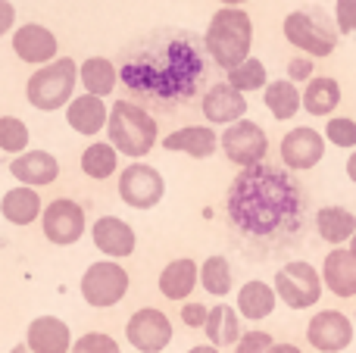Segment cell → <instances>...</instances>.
<instances>
[{
    "mask_svg": "<svg viewBox=\"0 0 356 353\" xmlns=\"http://www.w3.org/2000/svg\"><path fill=\"white\" fill-rule=\"evenodd\" d=\"M225 213L244 238L259 244H282L300 231L307 219V197L300 181L284 166L257 163L241 169L228 185Z\"/></svg>",
    "mask_w": 356,
    "mask_h": 353,
    "instance_id": "cell-1",
    "label": "cell"
},
{
    "mask_svg": "<svg viewBox=\"0 0 356 353\" xmlns=\"http://www.w3.org/2000/svg\"><path fill=\"white\" fill-rule=\"evenodd\" d=\"M207 75V47L191 31H154L125 50L119 81L156 104L191 100Z\"/></svg>",
    "mask_w": 356,
    "mask_h": 353,
    "instance_id": "cell-2",
    "label": "cell"
},
{
    "mask_svg": "<svg viewBox=\"0 0 356 353\" xmlns=\"http://www.w3.org/2000/svg\"><path fill=\"white\" fill-rule=\"evenodd\" d=\"M203 47H207L209 60L219 69H225V72L241 66L250 56V47H253L250 13L241 10V6H222V10H216L207 25V35H203Z\"/></svg>",
    "mask_w": 356,
    "mask_h": 353,
    "instance_id": "cell-3",
    "label": "cell"
},
{
    "mask_svg": "<svg viewBox=\"0 0 356 353\" xmlns=\"http://www.w3.org/2000/svg\"><path fill=\"white\" fill-rule=\"evenodd\" d=\"M106 138L116 147V154L141 160L154 150V144L160 141V129L156 119L144 110L135 100H116L110 106V122H106Z\"/></svg>",
    "mask_w": 356,
    "mask_h": 353,
    "instance_id": "cell-4",
    "label": "cell"
},
{
    "mask_svg": "<svg viewBox=\"0 0 356 353\" xmlns=\"http://www.w3.org/2000/svg\"><path fill=\"white\" fill-rule=\"evenodd\" d=\"M75 85H79V63L72 56H56L54 63L35 69L25 81V100L41 113L66 110L69 100L75 97Z\"/></svg>",
    "mask_w": 356,
    "mask_h": 353,
    "instance_id": "cell-5",
    "label": "cell"
},
{
    "mask_svg": "<svg viewBox=\"0 0 356 353\" xmlns=\"http://www.w3.org/2000/svg\"><path fill=\"white\" fill-rule=\"evenodd\" d=\"M282 31L284 41L300 50L303 56H309V60H322V56H332L338 50V28H332L325 19L309 10L288 13L282 22Z\"/></svg>",
    "mask_w": 356,
    "mask_h": 353,
    "instance_id": "cell-6",
    "label": "cell"
},
{
    "mask_svg": "<svg viewBox=\"0 0 356 353\" xmlns=\"http://www.w3.org/2000/svg\"><path fill=\"white\" fill-rule=\"evenodd\" d=\"M275 297L282 300L288 310H309L322 300V275L313 263L307 260H291L275 272Z\"/></svg>",
    "mask_w": 356,
    "mask_h": 353,
    "instance_id": "cell-7",
    "label": "cell"
},
{
    "mask_svg": "<svg viewBox=\"0 0 356 353\" xmlns=\"http://www.w3.org/2000/svg\"><path fill=\"white\" fill-rule=\"evenodd\" d=\"M131 288V279L116 260H100V263H91L85 269L79 281V291L85 297L88 306L94 310H106V306H116L119 300L129 294Z\"/></svg>",
    "mask_w": 356,
    "mask_h": 353,
    "instance_id": "cell-8",
    "label": "cell"
},
{
    "mask_svg": "<svg viewBox=\"0 0 356 353\" xmlns=\"http://www.w3.org/2000/svg\"><path fill=\"white\" fill-rule=\"evenodd\" d=\"M219 147L232 166L250 169V166H257V163H263L266 154H269V135H266L263 125H257L253 119H241V122L228 125L219 135Z\"/></svg>",
    "mask_w": 356,
    "mask_h": 353,
    "instance_id": "cell-9",
    "label": "cell"
},
{
    "mask_svg": "<svg viewBox=\"0 0 356 353\" xmlns=\"http://www.w3.org/2000/svg\"><path fill=\"white\" fill-rule=\"evenodd\" d=\"M41 231L50 244H56V247H72V244H79L81 235L88 231L85 206L72 197L50 200L41 213Z\"/></svg>",
    "mask_w": 356,
    "mask_h": 353,
    "instance_id": "cell-10",
    "label": "cell"
},
{
    "mask_svg": "<svg viewBox=\"0 0 356 353\" xmlns=\"http://www.w3.org/2000/svg\"><path fill=\"white\" fill-rule=\"evenodd\" d=\"M166 194V179L160 175V169L147 166V163H129L119 172V197L131 210H154Z\"/></svg>",
    "mask_w": 356,
    "mask_h": 353,
    "instance_id": "cell-11",
    "label": "cell"
},
{
    "mask_svg": "<svg viewBox=\"0 0 356 353\" xmlns=\"http://www.w3.org/2000/svg\"><path fill=\"white\" fill-rule=\"evenodd\" d=\"M172 335L175 329L169 316L156 306H141L138 313H131L129 325H125V341L138 353H163L172 344Z\"/></svg>",
    "mask_w": 356,
    "mask_h": 353,
    "instance_id": "cell-12",
    "label": "cell"
},
{
    "mask_svg": "<svg viewBox=\"0 0 356 353\" xmlns=\"http://www.w3.org/2000/svg\"><path fill=\"white\" fill-rule=\"evenodd\" d=\"M278 156H282V166L288 172H309L325 156V138H322V131L309 129V125L291 129L278 144Z\"/></svg>",
    "mask_w": 356,
    "mask_h": 353,
    "instance_id": "cell-13",
    "label": "cell"
},
{
    "mask_svg": "<svg viewBox=\"0 0 356 353\" xmlns=\"http://www.w3.org/2000/svg\"><path fill=\"white\" fill-rule=\"evenodd\" d=\"M309 347L319 353H341L353 344V322L341 310H319L307 325Z\"/></svg>",
    "mask_w": 356,
    "mask_h": 353,
    "instance_id": "cell-14",
    "label": "cell"
},
{
    "mask_svg": "<svg viewBox=\"0 0 356 353\" xmlns=\"http://www.w3.org/2000/svg\"><path fill=\"white\" fill-rule=\"evenodd\" d=\"M13 50H16V56L22 63L41 69V66H47V63L56 60L60 44H56V35L47 28V25L25 22L13 31Z\"/></svg>",
    "mask_w": 356,
    "mask_h": 353,
    "instance_id": "cell-15",
    "label": "cell"
},
{
    "mask_svg": "<svg viewBox=\"0 0 356 353\" xmlns=\"http://www.w3.org/2000/svg\"><path fill=\"white\" fill-rule=\"evenodd\" d=\"M200 110H203V119L213 125H234L247 116V97L241 91H234L228 81H216L203 91V100H200Z\"/></svg>",
    "mask_w": 356,
    "mask_h": 353,
    "instance_id": "cell-16",
    "label": "cell"
},
{
    "mask_svg": "<svg viewBox=\"0 0 356 353\" xmlns=\"http://www.w3.org/2000/svg\"><path fill=\"white\" fill-rule=\"evenodd\" d=\"M91 241L94 247L100 250L104 256L110 260H129L138 247V238H135V229H131L125 219L119 216H100L97 222L91 225Z\"/></svg>",
    "mask_w": 356,
    "mask_h": 353,
    "instance_id": "cell-17",
    "label": "cell"
},
{
    "mask_svg": "<svg viewBox=\"0 0 356 353\" xmlns=\"http://www.w3.org/2000/svg\"><path fill=\"white\" fill-rule=\"evenodd\" d=\"M10 175L25 188H44L54 185L60 179V163L50 150H25V154L13 156L10 163Z\"/></svg>",
    "mask_w": 356,
    "mask_h": 353,
    "instance_id": "cell-18",
    "label": "cell"
},
{
    "mask_svg": "<svg viewBox=\"0 0 356 353\" xmlns=\"http://www.w3.org/2000/svg\"><path fill=\"white\" fill-rule=\"evenodd\" d=\"M22 344L31 353H69L72 350V331L56 316H38L25 329Z\"/></svg>",
    "mask_w": 356,
    "mask_h": 353,
    "instance_id": "cell-19",
    "label": "cell"
},
{
    "mask_svg": "<svg viewBox=\"0 0 356 353\" xmlns=\"http://www.w3.org/2000/svg\"><path fill=\"white\" fill-rule=\"evenodd\" d=\"M163 150L169 154H188L194 160H209L219 150V135L213 125H184L163 138Z\"/></svg>",
    "mask_w": 356,
    "mask_h": 353,
    "instance_id": "cell-20",
    "label": "cell"
},
{
    "mask_svg": "<svg viewBox=\"0 0 356 353\" xmlns=\"http://www.w3.org/2000/svg\"><path fill=\"white\" fill-rule=\"evenodd\" d=\"M319 275H322V285H325L334 297H344V300L356 297V256L347 247L328 250Z\"/></svg>",
    "mask_w": 356,
    "mask_h": 353,
    "instance_id": "cell-21",
    "label": "cell"
},
{
    "mask_svg": "<svg viewBox=\"0 0 356 353\" xmlns=\"http://www.w3.org/2000/svg\"><path fill=\"white\" fill-rule=\"evenodd\" d=\"M66 122H69V129L79 131V135L94 138L106 129V122H110V106L104 104V97L79 94V97H72L66 106Z\"/></svg>",
    "mask_w": 356,
    "mask_h": 353,
    "instance_id": "cell-22",
    "label": "cell"
},
{
    "mask_svg": "<svg viewBox=\"0 0 356 353\" xmlns=\"http://www.w3.org/2000/svg\"><path fill=\"white\" fill-rule=\"evenodd\" d=\"M200 285V266H197L191 256H181V260L166 263V269L156 279V288L166 300H188L194 294V288Z\"/></svg>",
    "mask_w": 356,
    "mask_h": 353,
    "instance_id": "cell-23",
    "label": "cell"
},
{
    "mask_svg": "<svg viewBox=\"0 0 356 353\" xmlns=\"http://www.w3.org/2000/svg\"><path fill=\"white\" fill-rule=\"evenodd\" d=\"M41 213H44V200L35 188L16 185L0 197V216L10 225H31L35 219H41Z\"/></svg>",
    "mask_w": 356,
    "mask_h": 353,
    "instance_id": "cell-24",
    "label": "cell"
},
{
    "mask_svg": "<svg viewBox=\"0 0 356 353\" xmlns=\"http://www.w3.org/2000/svg\"><path fill=\"white\" fill-rule=\"evenodd\" d=\"M275 304H278L275 288L259 279H250L238 288V306L234 310H238V316L250 319V322H263V319H269L275 313Z\"/></svg>",
    "mask_w": 356,
    "mask_h": 353,
    "instance_id": "cell-25",
    "label": "cell"
},
{
    "mask_svg": "<svg viewBox=\"0 0 356 353\" xmlns=\"http://www.w3.org/2000/svg\"><path fill=\"white\" fill-rule=\"evenodd\" d=\"M203 335H207V344L213 347H234L244 335L241 329V316L234 306L228 304H216L209 306V316H207V325H203Z\"/></svg>",
    "mask_w": 356,
    "mask_h": 353,
    "instance_id": "cell-26",
    "label": "cell"
},
{
    "mask_svg": "<svg viewBox=\"0 0 356 353\" xmlns=\"http://www.w3.org/2000/svg\"><path fill=\"white\" fill-rule=\"evenodd\" d=\"M316 235L332 247H341L356 235V216L347 206H322L316 213Z\"/></svg>",
    "mask_w": 356,
    "mask_h": 353,
    "instance_id": "cell-27",
    "label": "cell"
},
{
    "mask_svg": "<svg viewBox=\"0 0 356 353\" xmlns=\"http://www.w3.org/2000/svg\"><path fill=\"white\" fill-rule=\"evenodd\" d=\"M79 81L85 85V94L94 97H110L119 85V66L106 56H88L79 66Z\"/></svg>",
    "mask_w": 356,
    "mask_h": 353,
    "instance_id": "cell-28",
    "label": "cell"
},
{
    "mask_svg": "<svg viewBox=\"0 0 356 353\" xmlns=\"http://www.w3.org/2000/svg\"><path fill=\"white\" fill-rule=\"evenodd\" d=\"M300 97H303V110H307L309 116L332 119V113L338 110V104H341V85L334 79H328V75H313Z\"/></svg>",
    "mask_w": 356,
    "mask_h": 353,
    "instance_id": "cell-29",
    "label": "cell"
},
{
    "mask_svg": "<svg viewBox=\"0 0 356 353\" xmlns=\"http://www.w3.org/2000/svg\"><path fill=\"white\" fill-rule=\"evenodd\" d=\"M263 100H266V110L278 119V122H288L300 113L303 106V97H300V88L288 79H278V81H269L263 91Z\"/></svg>",
    "mask_w": 356,
    "mask_h": 353,
    "instance_id": "cell-30",
    "label": "cell"
},
{
    "mask_svg": "<svg viewBox=\"0 0 356 353\" xmlns=\"http://www.w3.org/2000/svg\"><path fill=\"white\" fill-rule=\"evenodd\" d=\"M81 172L88 175V179H110V175H116L119 169V154L116 147H113L110 141H91L85 150H81V160H79Z\"/></svg>",
    "mask_w": 356,
    "mask_h": 353,
    "instance_id": "cell-31",
    "label": "cell"
},
{
    "mask_svg": "<svg viewBox=\"0 0 356 353\" xmlns=\"http://www.w3.org/2000/svg\"><path fill=\"white\" fill-rule=\"evenodd\" d=\"M200 285H203V291L213 294V297H225V294L232 291L234 275H232V263H228V256L213 254V256H207V260H203Z\"/></svg>",
    "mask_w": 356,
    "mask_h": 353,
    "instance_id": "cell-32",
    "label": "cell"
},
{
    "mask_svg": "<svg viewBox=\"0 0 356 353\" xmlns=\"http://www.w3.org/2000/svg\"><path fill=\"white\" fill-rule=\"evenodd\" d=\"M225 81L234 88V91H241V94L266 91V85H269V72H266L263 60H257V56H247L241 66H234L232 72H228Z\"/></svg>",
    "mask_w": 356,
    "mask_h": 353,
    "instance_id": "cell-33",
    "label": "cell"
},
{
    "mask_svg": "<svg viewBox=\"0 0 356 353\" xmlns=\"http://www.w3.org/2000/svg\"><path fill=\"white\" fill-rule=\"evenodd\" d=\"M29 141H31V131L22 119L0 116V150H3V154H13V156L25 154V150H29Z\"/></svg>",
    "mask_w": 356,
    "mask_h": 353,
    "instance_id": "cell-34",
    "label": "cell"
},
{
    "mask_svg": "<svg viewBox=\"0 0 356 353\" xmlns=\"http://www.w3.org/2000/svg\"><path fill=\"white\" fill-rule=\"evenodd\" d=\"M322 138H325L328 144H334V147H341V150H356V119L332 116L328 125H325V131H322Z\"/></svg>",
    "mask_w": 356,
    "mask_h": 353,
    "instance_id": "cell-35",
    "label": "cell"
},
{
    "mask_svg": "<svg viewBox=\"0 0 356 353\" xmlns=\"http://www.w3.org/2000/svg\"><path fill=\"white\" fill-rule=\"evenodd\" d=\"M69 353H122V350H119L116 338L106 335V331H88L79 341H72Z\"/></svg>",
    "mask_w": 356,
    "mask_h": 353,
    "instance_id": "cell-36",
    "label": "cell"
},
{
    "mask_svg": "<svg viewBox=\"0 0 356 353\" xmlns=\"http://www.w3.org/2000/svg\"><path fill=\"white\" fill-rule=\"evenodd\" d=\"M275 344V338L263 329H253V331H244L241 341L234 344V353H269V347Z\"/></svg>",
    "mask_w": 356,
    "mask_h": 353,
    "instance_id": "cell-37",
    "label": "cell"
},
{
    "mask_svg": "<svg viewBox=\"0 0 356 353\" xmlns=\"http://www.w3.org/2000/svg\"><path fill=\"white\" fill-rule=\"evenodd\" d=\"M334 25H338V35H353L356 31V0H338V3H334Z\"/></svg>",
    "mask_w": 356,
    "mask_h": 353,
    "instance_id": "cell-38",
    "label": "cell"
},
{
    "mask_svg": "<svg viewBox=\"0 0 356 353\" xmlns=\"http://www.w3.org/2000/svg\"><path fill=\"white\" fill-rule=\"evenodd\" d=\"M178 316H181V325H188V329H203L209 316V306H203L200 300H184Z\"/></svg>",
    "mask_w": 356,
    "mask_h": 353,
    "instance_id": "cell-39",
    "label": "cell"
},
{
    "mask_svg": "<svg viewBox=\"0 0 356 353\" xmlns=\"http://www.w3.org/2000/svg\"><path fill=\"white\" fill-rule=\"evenodd\" d=\"M313 79V60L309 56H294V60L288 63V81H309Z\"/></svg>",
    "mask_w": 356,
    "mask_h": 353,
    "instance_id": "cell-40",
    "label": "cell"
},
{
    "mask_svg": "<svg viewBox=\"0 0 356 353\" xmlns=\"http://www.w3.org/2000/svg\"><path fill=\"white\" fill-rule=\"evenodd\" d=\"M13 25H16V6L10 0H0V38L13 31Z\"/></svg>",
    "mask_w": 356,
    "mask_h": 353,
    "instance_id": "cell-41",
    "label": "cell"
},
{
    "mask_svg": "<svg viewBox=\"0 0 356 353\" xmlns=\"http://www.w3.org/2000/svg\"><path fill=\"white\" fill-rule=\"evenodd\" d=\"M269 353H303L300 347H297V344H288V341H275L269 347Z\"/></svg>",
    "mask_w": 356,
    "mask_h": 353,
    "instance_id": "cell-42",
    "label": "cell"
},
{
    "mask_svg": "<svg viewBox=\"0 0 356 353\" xmlns=\"http://www.w3.org/2000/svg\"><path fill=\"white\" fill-rule=\"evenodd\" d=\"M188 353H222L219 347H213V344H194Z\"/></svg>",
    "mask_w": 356,
    "mask_h": 353,
    "instance_id": "cell-43",
    "label": "cell"
},
{
    "mask_svg": "<svg viewBox=\"0 0 356 353\" xmlns=\"http://www.w3.org/2000/svg\"><path fill=\"white\" fill-rule=\"evenodd\" d=\"M347 179H350L353 185H356V150L350 154V160H347Z\"/></svg>",
    "mask_w": 356,
    "mask_h": 353,
    "instance_id": "cell-44",
    "label": "cell"
},
{
    "mask_svg": "<svg viewBox=\"0 0 356 353\" xmlns=\"http://www.w3.org/2000/svg\"><path fill=\"white\" fill-rule=\"evenodd\" d=\"M222 6H241V3H247V0H219Z\"/></svg>",
    "mask_w": 356,
    "mask_h": 353,
    "instance_id": "cell-45",
    "label": "cell"
},
{
    "mask_svg": "<svg viewBox=\"0 0 356 353\" xmlns=\"http://www.w3.org/2000/svg\"><path fill=\"white\" fill-rule=\"evenodd\" d=\"M10 353H31V350H29V347H25V344H16V347H13Z\"/></svg>",
    "mask_w": 356,
    "mask_h": 353,
    "instance_id": "cell-46",
    "label": "cell"
},
{
    "mask_svg": "<svg viewBox=\"0 0 356 353\" xmlns=\"http://www.w3.org/2000/svg\"><path fill=\"white\" fill-rule=\"evenodd\" d=\"M347 250H350V254H353V256H356V235H353V238H350V247H347Z\"/></svg>",
    "mask_w": 356,
    "mask_h": 353,
    "instance_id": "cell-47",
    "label": "cell"
},
{
    "mask_svg": "<svg viewBox=\"0 0 356 353\" xmlns=\"http://www.w3.org/2000/svg\"><path fill=\"white\" fill-rule=\"evenodd\" d=\"M353 322H356V313H353Z\"/></svg>",
    "mask_w": 356,
    "mask_h": 353,
    "instance_id": "cell-48",
    "label": "cell"
}]
</instances>
